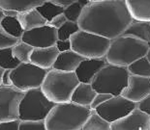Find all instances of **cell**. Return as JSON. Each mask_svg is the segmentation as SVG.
Returning <instances> with one entry per match:
<instances>
[{"mask_svg": "<svg viewBox=\"0 0 150 130\" xmlns=\"http://www.w3.org/2000/svg\"><path fill=\"white\" fill-rule=\"evenodd\" d=\"M133 20L125 0H104L88 3L78 24L79 29L112 40L122 35Z\"/></svg>", "mask_w": 150, "mask_h": 130, "instance_id": "obj_1", "label": "cell"}, {"mask_svg": "<svg viewBox=\"0 0 150 130\" xmlns=\"http://www.w3.org/2000/svg\"><path fill=\"white\" fill-rule=\"evenodd\" d=\"M91 110L72 101L56 103L45 120L47 130H82Z\"/></svg>", "mask_w": 150, "mask_h": 130, "instance_id": "obj_2", "label": "cell"}, {"mask_svg": "<svg viewBox=\"0 0 150 130\" xmlns=\"http://www.w3.org/2000/svg\"><path fill=\"white\" fill-rule=\"evenodd\" d=\"M150 44L133 35L122 34L110 40L106 54L107 62L111 65L128 66L134 61L146 56Z\"/></svg>", "mask_w": 150, "mask_h": 130, "instance_id": "obj_3", "label": "cell"}, {"mask_svg": "<svg viewBox=\"0 0 150 130\" xmlns=\"http://www.w3.org/2000/svg\"><path fill=\"white\" fill-rule=\"evenodd\" d=\"M79 83L75 71L50 68L41 85V90L52 102H68L71 101L73 92Z\"/></svg>", "mask_w": 150, "mask_h": 130, "instance_id": "obj_4", "label": "cell"}, {"mask_svg": "<svg viewBox=\"0 0 150 130\" xmlns=\"http://www.w3.org/2000/svg\"><path fill=\"white\" fill-rule=\"evenodd\" d=\"M129 71L127 66L111 65L110 63L95 75L91 82L97 93H107L118 96L128 84Z\"/></svg>", "mask_w": 150, "mask_h": 130, "instance_id": "obj_5", "label": "cell"}, {"mask_svg": "<svg viewBox=\"0 0 150 130\" xmlns=\"http://www.w3.org/2000/svg\"><path fill=\"white\" fill-rule=\"evenodd\" d=\"M55 102L50 100L41 90V87L34 88L24 92L20 103L21 120H46Z\"/></svg>", "mask_w": 150, "mask_h": 130, "instance_id": "obj_6", "label": "cell"}, {"mask_svg": "<svg viewBox=\"0 0 150 130\" xmlns=\"http://www.w3.org/2000/svg\"><path fill=\"white\" fill-rule=\"evenodd\" d=\"M72 49L84 58L106 57L110 40L100 35L79 29L70 38Z\"/></svg>", "mask_w": 150, "mask_h": 130, "instance_id": "obj_7", "label": "cell"}, {"mask_svg": "<svg viewBox=\"0 0 150 130\" xmlns=\"http://www.w3.org/2000/svg\"><path fill=\"white\" fill-rule=\"evenodd\" d=\"M49 69L40 68L32 63H20L11 71L12 85L22 92L42 85Z\"/></svg>", "mask_w": 150, "mask_h": 130, "instance_id": "obj_8", "label": "cell"}, {"mask_svg": "<svg viewBox=\"0 0 150 130\" xmlns=\"http://www.w3.org/2000/svg\"><path fill=\"white\" fill-rule=\"evenodd\" d=\"M24 92L13 85L0 86V122L18 120L20 103Z\"/></svg>", "mask_w": 150, "mask_h": 130, "instance_id": "obj_9", "label": "cell"}, {"mask_svg": "<svg viewBox=\"0 0 150 130\" xmlns=\"http://www.w3.org/2000/svg\"><path fill=\"white\" fill-rule=\"evenodd\" d=\"M136 107V102H133L121 94H118V96H112L110 99L105 101L94 110L101 117L111 123L123 118Z\"/></svg>", "mask_w": 150, "mask_h": 130, "instance_id": "obj_10", "label": "cell"}, {"mask_svg": "<svg viewBox=\"0 0 150 130\" xmlns=\"http://www.w3.org/2000/svg\"><path fill=\"white\" fill-rule=\"evenodd\" d=\"M21 40L32 45L34 48L52 46L55 45L58 40L57 29L49 24H46L44 26L24 31Z\"/></svg>", "mask_w": 150, "mask_h": 130, "instance_id": "obj_11", "label": "cell"}, {"mask_svg": "<svg viewBox=\"0 0 150 130\" xmlns=\"http://www.w3.org/2000/svg\"><path fill=\"white\" fill-rule=\"evenodd\" d=\"M110 130H150V116L138 107L110 123Z\"/></svg>", "mask_w": 150, "mask_h": 130, "instance_id": "obj_12", "label": "cell"}, {"mask_svg": "<svg viewBox=\"0 0 150 130\" xmlns=\"http://www.w3.org/2000/svg\"><path fill=\"white\" fill-rule=\"evenodd\" d=\"M150 94V77L130 74L128 84L121 92V96L138 103Z\"/></svg>", "mask_w": 150, "mask_h": 130, "instance_id": "obj_13", "label": "cell"}, {"mask_svg": "<svg viewBox=\"0 0 150 130\" xmlns=\"http://www.w3.org/2000/svg\"><path fill=\"white\" fill-rule=\"evenodd\" d=\"M108 64L106 57L102 58H84L75 71L79 82L91 83L99 71Z\"/></svg>", "mask_w": 150, "mask_h": 130, "instance_id": "obj_14", "label": "cell"}, {"mask_svg": "<svg viewBox=\"0 0 150 130\" xmlns=\"http://www.w3.org/2000/svg\"><path fill=\"white\" fill-rule=\"evenodd\" d=\"M59 50L55 45L49 47H37L34 48L30 55V63L45 69L52 68Z\"/></svg>", "mask_w": 150, "mask_h": 130, "instance_id": "obj_15", "label": "cell"}, {"mask_svg": "<svg viewBox=\"0 0 150 130\" xmlns=\"http://www.w3.org/2000/svg\"><path fill=\"white\" fill-rule=\"evenodd\" d=\"M82 60H84V57L79 55L73 49L59 52L52 68L64 71H75Z\"/></svg>", "mask_w": 150, "mask_h": 130, "instance_id": "obj_16", "label": "cell"}, {"mask_svg": "<svg viewBox=\"0 0 150 130\" xmlns=\"http://www.w3.org/2000/svg\"><path fill=\"white\" fill-rule=\"evenodd\" d=\"M17 17L20 20L24 31H28L47 24V20L40 14V12L36 8L23 12H18Z\"/></svg>", "mask_w": 150, "mask_h": 130, "instance_id": "obj_17", "label": "cell"}, {"mask_svg": "<svg viewBox=\"0 0 150 130\" xmlns=\"http://www.w3.org/2000/svg\"><path fill=\"white\" fill-rule=\"evenodd\" d=\"M96 94L97 92L92 87L91 83L79 82L73 92L71 101L79 104V105L90 107V104L93 101V98L96 96Z\"/></svg>", "mask_w": 150, "mask_h": 130, "instance_id": "obj_18", "label": "cell"}, {"mask_svg": "<svg viewBox=\"0 0 150 130\" xmlns=\"http://www.w3.org/2000/svg\"><path fill=\"white\" fill-rule=\"evenodd\" d=\"M125 2L134 20L150 22V0H125Z\"/></svg>", "mask_w": 150, "mask_h": 130, "instance_id": "obj_19", "label": "cell"}, {"mask_svg": "<svg viewBox=\"0 0 150 130\" xmlns=\"http://www.w3.org/2000/svg\"><path fill=\"white\" fill-rule=\"evenodd\" d=\"M47 0H0V8L3 10L23 12L37 8Z\"/></svg>", "mask_w": 150, "mask_h": 130, "instance_id": "obj_20", "label": "cell"}, {"mask_svg": "<svg viewBox=\"0 0 150 130\" xmlns=\"http://www.w3.org/2000/svg\"><path fill=\"white\" fill-rule=\"evenodd\" d=\"M123 34L133 35L150 44V22L133 20Z\"/></svg>", "mask_w": 150, "mask_h": 130, "instance_id": "obj_21", "label": "cell"}, {"mask_svg": "<svg viewBox=\"0 0 150 130\" xmlns=\"http://www.w3.org/2000/svg\"><path fill=\"white\" fill-rule=\"evenodd\" d=\"M82 130H110V122L101 117L95 110H91Z\"/></svg>", "mask_w": 150, "mask_h": 130, "instance_id": "obj_22", "label": "cell"}, {"mask_svg": "<svg viewBox=\"0 0 150 130\" xmlns=\"http://www.w3.org/2000/svg\"><path fill=\"white\" fill-rule=\"evenodd\" d=\"M127 68H128L130 74L150 77V61L147 56H143L134 61L132 64L127 66Z\"/></svg>", "mask_w": 150, "mask_h": 130, "instance_id": "obj_23", "label": "cell"}, {"mask_svg": "<svg viewBox=\"0 0 150 130\" xmlns=\"http://www.w3.org/2000/svg\"><path fill=\"white\" fill-rule=\"evenodd\" d=\"M34 47L32 45L20 40L12 47V53L13 56L21 63H30V55Z\"/></svg>", "mask_w": 150, "mask_h": 130, "instance_id": "obj_24", "label": "cell"}, {"mask_svg": "<svg viewBox=\"0 0 150 130\" xmlns=\"http://www.w3.org/2000/svg\"><path fill=\"white\" fill-rule=\"evenodd\" d=\"M0 27H2L7 33L20 40L24 33L23 28L17 17H5L0 24Z\"/></svg>", "mask_w": 150, "mask_h": 130, "instance_id": "obj_25", "label": "cell"}, {"mask_svg": "<svg viewBox=\"0 0 150 130\" xmlns=\"http://www.w3.org/2000/svg\"><path fill=\"white\" fill-rule=\"evenodd\" d=\"M88 3H90L89 0H78V1L74 2L73 4L69 5L68 7L64 8L63 14L65 15L67 20L78 22L82 13V10H83L84 7Z\"/></svg>", "mask_w": 150, "mask_h": 130, "instance_id": "obj_26", "label": "cell"}, {"mask_svg": "<svg viewBox=\"0 0 150 130\" xmlns=\"http://www.w3.org/2000/svg\"><path fill=\"white\" fill-rule=\"evenodd\" d=\"M36 9L40 12V14L46 18L47 22L52 20L55 15L64 12V8L52 1H50V0H47V1L43 3L42 5L38 6Z\"/></svg>", "mask_w": 150, "mask_h": 130, "instance_id": "obj_27", "label": "cell"}, {"mask_svg": "<svg viewBox=\"0 0 150 130\" xmlns=\"http://www.w3.org/2000/svg\"><path fill=\"white\" fill-rule=\"evenodd\" d=\"M20 61L13 56L12 47L0 49V66L4 69H13L18 66Z\"/></svg>", "mask_w": 150, "mask_h": 130, "instance_id": "obj_28", "label": "cell"}, {"mask_svg": "<svg viewBox=\"0 0 150 130\" xmlns=\"http://www.w3.org/2000/svg\"><path fill=\"white\" fill-rule=\"evenodd\" d=\"M79 30V26L78 22L67 20L61 27L57 29V36L58 40H70L73 34L78 32Z\"/></svg>", "mask_w": 150, "mask_h": 130, "instance_id": "obj_29", "label": "cell"}, {"mask_svg": "<svg viewBox=\"0 0 150 130\" xmlns=\"http://www.w3.org/2000/svg\"><path fill=\"white\" fill-rule=\"evenodd\" d=\"M20 130H47L45 120H21Z\"/></svg>", "mask_w": 150, "mask_h": 130, "instance_id": "obj_30", "label": "cell"}, {"mask_svg": "<svg viewBox=\"0 0 150 130\" xmlns=\"http://www.w3.org/2000/svg\"><path fill=\"white\" fill-rule=\"evenodd\" d=\"M18 41H20V39L12 36V35L6 32L2 27H0V49L13 47Z\"/></svg>", "mask_w": 150, "mask_h": 130, "instance_id": "obj_31", "label": "cell"}, {"mask_svg": "<svg viewBox=\"0 0 150 130\" xmlns=\"http://www.w3.org/2000/svg\"><path fill=\"white\" fill-rule=\"evenodd\" d=\"M112 96V94H107V93H97L95 97L93 98V101L90 104V108L92 110L96 109L99 105H101L102 103H104L105 101H107L108 99Z\"/></svg>", "mask_w": 150, "mask_h": 130, "instance_id": "obj_32", "label": "cell"}, {"mask_svg": "<svg viewBox=\"0 0 150 130\" xmlns=\"http://www.w3.org/2000/svg\"><path fill=\"white\" fill-rule=\"evenodd\" d=\"M20 119L0 122V130H20Z\"/></svg>", "mask_w": 150, "mask_h": 130, "instance_id": "obj_33", "label": "cell"}, {"mask_svg": "<svg viewBox=\"0 0 150 130\" xmlns=\"http://www.w3.org/2000/svg\"><path fill=\"white\" fill-rule=\"evenodd\" d=\"M66 21H67V18L65 17V15L63 14V13H61V14L55 15L52 20L47 22V24L54 28H56V29H58V28L61 27Z\"/></svg>", "mask_w": 150, "mask_h": 130, "instance_id": "obj_34", "label": "cell"}, {"mask_svg": "<svg viewBox=\"0 0 150 130\" xmlns=\"http://www.w3.org/2000/svg\"><path fill=\"white\" fill-rule=\"evenodd\" d=\"M137 107L150 116V94L137 103Z\"/></svg>", "mask_w": 150, "mask_h": 130, "instance_id": "obj_35", "label": "cell"}, {"mask_svg": "<svg viewBox=\"0 0 150 130\" xmlns=\"http://www.w3.org/2000/svg\"><path fill=\"white\" fill-rule=\"evenodd\" d=\"M55 46L59 50V52L67 51V50L72 49V44L70 40H57Z\"/></svg>", "mask_w": 150, "mask_h": 130, "instance_id": "obj_36", "label": "cell"}, {"mask_svg": "<svg viewBox=\"0 0 150 130\" xmlns=\"http://www.w3.org/2000/svg\"><path fill=\"white\" fill-rule=\"evenodd\" d=\"M11 71L12 69H5L2 77V85H12L11 81Z\"/></svg>", "mask_w": 150, "mask_h": 130, "instance_id": "obj_37", "label": "cell"}, {"mask_svg": "<svg viewBox=\"0 0 150 130\" xmlns=\"http://www.w3.org/2000/svg\"><path fill=\"white\" fill-rule=\"evenodd\" d=\"M50 1L55 3V4L61 6L63 8H66V7H68L69 5L73 4L74 2L78 1V0H50Z\"/></svg>", "mask_w": 150, "mask_h": 130, "instance_id": "obj_38", "label": "cell"}, {"mask_svg": "<svg viewBox=\"0 0 150 130\" xmlns=\"http://www.w3.org/2000/svg\"><path fill=\"white\" fill-rule=\"evenodd\" d=\"M18 13V12L14 10H4V14L6 15V17H17Z\"/></svg>", "mask_w": 150, "mask_h": 130, "instance_id": "obj_39", "label": "cell"}, {"mask_svg": "<svg viewBox=\"0 0 150 130\" xmlns=\"http://www.w3.org/2000/svg\"><path fill=\"white\" fill-rule=\"evenodd\" d=\"M5 17H6V15L4 14V10H3L2 8H0V24H1V22L4 20Z\"/></svg>", "mask_w": 150, "mask_h": 130, "instance_id": "obj_40", "label": "cell"}, {"mask_svg": "<svg viewBox=\"0 0 150 130\" xmlns=\"http://www.w3.org/2000/svg\"><path fill=\"white\" fill-rule=\"evenodd\" d=\"M4 71L5 69L0 66V86L2 85V77H3V73H4Z\"/></svg>", "mask_w": 150, "mask_h": 130, "instance_id": "obj_41", "label": "cell"}, {"mask_svg": "<svg viewBox=\"0 0 150 130\" xmlns=\"http://www.w3.org/2000/svg\"><path fill=\"white\" fill-rule=\"evenodd\" d=\"M146 56H147L148 60L150 61V47H149V50H148V52H147V54H146Z\"/></svg>", "mask_w": 150, "mask_h": 130, "instance_id": "obj_42", "label": "cell"}, {"mask_svg": "<svg viewBox=\"0 0 150 130\" xmlns=\"http://www.w3.org/2000/svg\"><path fill=\"white\" fill-rule=\"evenodd\" d=\"M98 1H104V0H89V2H98Z\"/></svg>", "mask_w": 150, "mask_h": 130, "instance_id": "obj_43", "label": "cell"}]
</instances>
